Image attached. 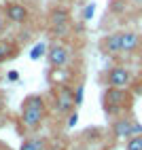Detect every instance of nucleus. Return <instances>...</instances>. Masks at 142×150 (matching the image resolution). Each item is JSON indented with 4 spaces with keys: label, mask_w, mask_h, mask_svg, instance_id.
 I'll use <instances>...</instances> for the list:
<instances>
[{
    "label": "nucleus",
    "mask_w": 142,
    "mask_h": 150,
    "mask_svg": "<svg viewBox=\"0 0 142 150\" xmlns=\"http://www.w3.org/2000/svg\"><path fill=\"white\" fill-rule=\"evenodd\" d=\"M15 55H17V47L11 40H2V38H0V64L9 62V59L15 57Z\"/></svg>",
    "instance_id": "obj_11"
},
{
    "label": "nucleus",
    "mask_w": 142,
    "mask_h": 150,
    "mask_svg": "<svg viewBox=\"0 0 142 150\" xmlns=\"http://www.w3.org/2000/svg\"><path fill=\"white\" fill-rule=\"evenodd\" d=\"M47 53V47L43 45V42H36L34 47H32V53H30V57H32V59H38L40 55H45Z\"/></svg>",
    "instance_id": "obj_14"
},
{
    "label": "nucleus",
    "mask_w": 142,
    "mask_h": 150,
    "mask_svg": "<svg viewBox=\"0 0 142 150\" xmlns=\"http://www.w3.org/2000/svg\"><path fill=\"white\" fill-rule=\"evenodd\" d=\"M131 106V93L127 89H115L110 87L104 93V110L108 114H119L121 110Z\"/></svg>",
    "instance_id": "obj_2"
},
{
    "label": "nucleus",
    "mask_w": 142,
    "mask_h": 150,
    "mask_svg": "<svg viewBox=\"0 0 142 150\" xmlns=\"http://www.w3.org/2000/svg\"><path fill=\"white\" fill-rule=\"evenodd\" d=\"M140 42L142 40H140V36L136 32H131V30L121 32V47H123V53H136Z\"/></svg>",
    "instance_id": "obj_10"
},
{
    "label": "nucleus",
    "mask_w": 142,
    "mask_h": 150,
    "mask_svg": "<svg viewBox=\"0 0 142 150\" xmlns=\"http://www.w3.org/2000/svg\"><path fill=\"white\" fill-rule=\"evenodd\" d=\"M125 150H142V135H134L127 139Z\"/></svg>",
    "instance_id": "obj_13"
},
{
    "label": "nucleus",
    "mask_w": 142,
    "mask_h": 150,
    "mask_svg": "<svg viewBox=\"0 0 142 150\" xmlns=\"http://www.w3.org/2000/svg\"><path fill=\"white\" fill-rule=\"evenodd\" d=\"M19 150H45V139H38V137H30L21 144Z\"/></svg>",
    "instance_id": "obj_12"
},
{
    "label": "nucleus",
    "mask_w": 142,
    "mask_h": 150,
    "mask_svg": "<svg viewBox=\"0 0 142 150\" xmlns=\"http://www.w3.org/2000/svg\"><path fill=\"white\" fill-rule=\"evenodd\" d=\"M74 102H76V104H81V102H83V85H78V87H76V95H74Z\"/></svg>",
    "instance_id": "obj_17"
},
{
    "label": "nucleus",
    "mask_w": 142,
    "mask_h": 150,
    "mask_svg": "<svg viewBox=\"0 0 142 150\" xmlns=\"http://www.w3.org/2000/svg\"><path fill=\"white\" fill-rule=\"evenodd\" d=\"M6 21H9V19H6L4 11H0V34L4 32V28H6Z\"/></svg>",
    "instance_id": "obj_16"
},
{
    "label": "nucleus",
    "mask_w": 142,
    "mask_h": 150,
    "mask_svg": "<svg viewBox=\"0 0 142 150\" xmlns=\"http://www.w3.org/2000/svg\"><path fill=\"white\" fill-rule=\"evenodd\" d=\"M138 6H140V8H142V2H140V4H138Z\"/></svg>",
    "instance_id": "obj_21"
},
{
    "label": "nucleus",
    "mask_w": 142,
    "mask_h": 150,
    "mask_svg": "<svg viewBox=\"0 0 142 150\" xmlns=\"http://www.w3.org/2000/svg\"><path fill=\"white\" fill-rule=\"evenodd\" d=\"M129 2H131V4H140V2H142V0H129Z\"/></svg>",
    "instance_id": "obj_19"
},
{
    "label": "nucleus",
    "mask_w": 142,
    "mask_h": 150,
    "mask_svg": "<svg viewBox=\"0 0 142 150\" xmlns=\"http://www.w3.org/2000/svg\"><path fill=\"white\" fill-rule=\"evenodd\" d=\"M76 121H78V114L74 112V114H70V121H68V127H74L76 125Z\"/></svg>",
    "instance_id": "obj_18"
},
{
    "label": "nucleus",
    "mask_w": 142,
    "mask_h": 150,
    "mask_svg": "<svg viewBox=\"0 0 142 150\" xmlns=\"http://www.w3.org/2000/svg\"><path fill=\"white\" fill-rule=\"evenodd\" d=\"M0 108H2V99H0Z\"/></svg>",
    "instance_id": "obj_20"
},
{
    "label": "nucleus",
    "mask_w": 142,
    "mask_h": 150,
    "mask_svg": "<svg viewBox=\"0 0 142 150\" xmlns=\"http://www.w3.org/2000/svg\"><path fill=\"white\" fill-rule=\"evenodd\" d=\"M113 133L117 139H129L134 137V118H117L113 125Z\"/></svg>",
    "instance_id": "obj_9"
},
{
    "label": "nucleus",
    "mask_w": 142,
    "mask_h": 150,
    "mask_svg": "<svg viewBox=\"0 0 142 150\" xmlns=\"http://www.w3.org/2000/svg\"><path fill=\"white\" fill-rule=\"evenodd\" d=\"M100 49H102L104 55H119L123 53V47H121V32H113L104 36L100 40Z\"/></svg>",
    "instance_id": "obj_7"
},
{
    "label": "nucleus",
    "mask_w": 142,
    "mask_h": 150,
    "mask_svg": "<svg viewBox=\"0 0 142 150\" xmlns=\"http://www.w3.org/2000/svg\"><path fill=\"white\" fill-rule=\"evenodd\" d=\"M45 121V102L40 95H28L21 106V123L26 129L34 131Z\"/></svg>",
    "instance_id": "obj_1"
},
{
    "label": "nucleus",
    "mask_w": 142,
    "mask_h": 150,
    "mask_svg": "<svg viewBox=\"0 0 142 150\" xmlns=\"http://www.w3.org/2000/svg\"><path fill=\"white\" fill-rule=\"evenodd\" d=\"M68 57H70V49L62 42H55L47 49V59H49V66L53 70H59L68 64Z\"/></svg>",
    "instance_id": "obj_4"
},
{
    "label": "nucleus",
    "mask_w": 142,
    "mask_h": 150,
    "mask_svg": "<svg viewBox=\"0 0 142 150\" xmlns=\"http://www.w3.org/2000/svg\"><path fill=\"white\" fill-rule=\"evenodd\" d=\"M93 11H96V6L89 4V6L85 8V13H83V19H91V17H93Z\"/></svg>",
    "instance_id": "obj_15"
},
{
    "label": "nucleus",
    "mask_w": 142,
    "mask_h": 150,
    "mask_svg": "<svg viewBox=\"0 0 142 150\" xmlns=\"http://www.w3.org/2000/svg\"><path fill=\"white\" fill-rule=\"evenodd\" d=\"M74 93L70 91V89H66V87H62L57 91V97H55V110L59 114H68L70 110L74 108Z\"/></svg>",
    "instance_id": "obj_8"
},
{
    "label": "nucleus",
    "mask_w": 142,
    "mask_h": 150,
    "mask_svg": "<svg viewBox=\"0 0 142 150\" xmlns=\"http://www.w3.org/2000/svg\"><path fill=\"white\" fill-rule=\"evenodd\" d=\"M4 15H6L9 21H13V23H26L28 17H30V11H28V6H24L21 2L11 0V2L4 4Z\"/></svg>",
    "instance_id": "obj_6"
},
{
    "label": "nucleus",
    "mask_w": 142,
    "mask_h": 150,
    "mask_svg": "<svg viewBox=\"0 0 142 150\" xmlns=\"http://www.w3.org/2000/svg\"><path fill=\"white\" fill-rule=\"evenodd\" d=\"M131 83V74L129 70L123 66H115L108 70V87H115V89H127Z\"/></svg>",
    "instance_id": "obj_5"
},
{
    "label": "nucleus",
    "mask_w": 142,
    "mask_h": 150,
    "mask_svg": "<svg viewBox=\"0 0 142 150\" xmlns=\"http://www.w3.org/2000/svg\"><path fill=\"white\" fill-rule=\"evenodd\" d=\"M49 25H51L53 36H64L70 28V15L64 8H53L49 13Z\"/></svg>",
    "instance_id": "obj_3"
}]
</instances>
